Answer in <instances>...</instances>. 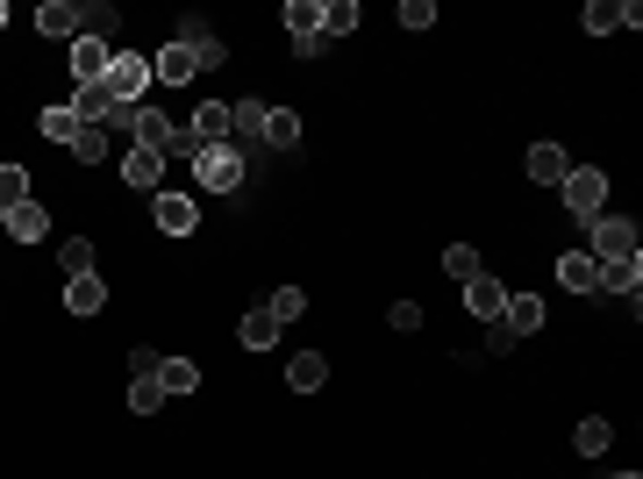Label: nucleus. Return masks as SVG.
Listing matches in <instances>:
<instances>
[{"mask_svg": "<svg viewBox=\"0 0 643 479\" xmlns=\"http://www.w3.org/2000/svg\"><path fill=\"white\" fill-rule=\"evenodd\" d=\"M558 201L572 207V223H601V215H608V172L601 165H572L565 187H558Z\"/></svg>", "mask_w": 643, "mask_h": 479, "instance_id": "obj_1", "label": "nucleus"}, {"mask_svg": "<svg viewBox=\"0 0 643 479\" xmlns=\"http://www.w3.org/2000/svg\"><path fill=\"white\" fill-rule=\"evenodd\" d=\"M193 179H201V193H237L243 187L237 143H201V151H193Z\"/></svg>", "mask_w": 643, "mask_h": 479, "instance_id": "obj_2", "label": "nucleus"}, {"mask_svg": "<svg viewBox=\"0 0 643 479\" xmlns=\"http://www.w3.org/2000/svg\"><path fill=\"white\" fill-rule=\"evenodd\" d=\"M151 58L143 51H115V65H108V93H115L122 108H151Z\"/></svg>", "mask_w": 643, "mask_h": 479, "instance_id": "obj_3", "label": "nucleus"}, {"mask_svg": "<svg viewBox=\"0 0 643 479\" xmlns=\"http://www.w3.org/2000/svg\"><path fill=\"white\" fill-rule=\"evenodd\" d=\"M587 251H593V265L643 257V251H636V223H629V215H601V223H587Z\"/></svg>", "mask_w": 643, "mask_h": 479, "instance_id": "obj_4", "label": "nucleus"}, {"mask_svg": "<svg viewBox=\"0 0 643 479\" xmlns=\"http://www.w3.org/2000/svg\"><path fill=\"white\" fill-rule=\"evenodd\" d=\"M151 223L165 229V237H193V229H201V201H193V193H172V187H157V201H151Z\"/></svg>", "mask_w": 643, "mask_h": 479, "instance_id": "obj_5", "label": "nucleus"}, {"mask_svg": "<svg viewBox=\"0 0 643 479\" xmlns=\"http://www.w3.org/2000/svg\"><path fill=\"white\" fill-rule=\"evenodd\" d=\"M36 29L51 36V43H65V51H72V43L86 36V22H79V0H43V8H36Z\"/></svg>", "mask_w": 643, "mask_h": 479, "instance_id": "obj_6", "label": "nucleus"}, {"mask_svg": "<svg viewBox=\"0 0 643 479\" xmlns=\"http://www.w3.org/2000/svg\"><path fill=\"white\" fill-rule=\"evenodd\" d=\"M108 65H115V43H101V36H79V43H72V86H101Z\"/></svg>", "mask_w": 643, "mask_h": 479, "instance_id": "obj_7", "label": "nucleus"}, {"mask_svg": "<svg viewBox=\"0 0 643 479\" xmlns=\"http://www.w3.org/2000/svg\"><path fill=\"white\" fill-rule=\"evenodd\" d=\"M122 187L157 193V187H165V157H157V151H143V143H129V151H122Z\"/></svg>", "mask_w": 643, "mask_h": 479, "instance_id": "obj_8", "label": "nucleus"}, {"mask_svg": "<svg viewBox=\"0 0 643 479\" xmlns=\"http://www.w3.org/2000/svg\"><path fill=\"white\" fill-rule=\"evenodd\" d=\"M522 172L537 179V187H565V172H572V157H565V143H529V157H522Z\"/></svg>", "mask_w": 643, "mask_h": 479, "instance_id": "obj_9", "label": "nucleus"}, {"mask_svg": "<svg viewBox=\"0 0 643 479\" xmlns=\"http://www.w3.org/2000/svg\"><path fill=\"white\" fill-rule=\"evenodd\" d=\"M501 308H508V287H501L493 273L465 279V315H479V323H501Z\"/></svg>", "mask_w": 643, "mask_h": 479, "instance_id": "obj_10", "label": "nucleus"}, {"mask_svg": "<svg viewBox=\"0 0 643 479\" xmlns=\"http://www.w3.org/2000/svg\"><path fill=\"white\" fill-rule=\"evenodd\" d=\"M0 229H8L15 243H43V237H51V215H43V201H15Z\"/></svg>", "mask_w": 643, "mask_h": 479, "instance_id": "obj_11", "label": "nucleus"}, {"mask_svg": "<svg viewBox=\"0 0 643 479\" xmlns=\"http://www.w3.org/2000/svg\"><path fill=\"white\" fill-rule=\"evenodd\" d=\"M287 387L293 394H322V387H329V358H322V351H293L287 358Z\"/></svg>", "mask_w": 643, "mask_h": 479, "instance_id": "obj_12", "label": "nucleus"}, {"mask_svg": "<svg viewBox=\"0 0 643 479\" xmlns=\"http://www.w3.org/2000/svg\"><path fill=\"white\" fill-rule=\"evenodd\" d=\"M193 72H201V58H193L187 43H165V51L151 58V79H157V86H187Z\"/></svg>", "mask_w": 643, "mask_h": 479, "instance_id": "obj_13", "label": "nucleus"}, {"mask_svg": "<svg viewBox=\"0 0 643 479\" xmlns=\"http://www.w3.org/2000/svg\"><path fill=\"white\" fill-rule=\"evenodd\" d=\"M101 308H108V279L101 273L65 279V315H101Z\"/></svg>", "mask_w": 643, "mask_h": 479, "instance_id": "obj_14", "label": "nucleus"}, {"mask_svg": "<svg viewBox=\"0 0 643 479\" xmlns=\"http://www.w3.org/2000/svg\"><path fill=\"white\" fill-rule=\"evenodd\" d=\"M558 287L565 293H601V265H593V251H565L558 257Z\"/></svg>", "mask_w": 643, "mask_h": 479, "instance_id": "obj_15", "label": "nucleus"}, {"mask_svg": "<svg viewBox=\"0 0 643 479\" xmlns=\"http://www.w3.org/2000/svg\"><path fill=\"white\" fill-rule=\"evenodd\" d=\"M501 329H508V337H537V329H543V301H537V293H508Z\"/></svg>", "mask_w": 643, "mask_h": 479, "instance_id": "obj_16", "label": "nucleus"}, {"mask_svg": "<svg viewBox=\"0 0 643 479\" xmlns=\"http://www.w3.org/2000/svg\"><path fill=\"white\" fill-rule=\"evenodd\" d=\"M279 329H287V323H279L272 308H251V315L237 323V343H243V351H272V343H279Z\"/></svg>", "mask_w": 643, "mask_h": 479, "instance_id": "obj_17", "label": "nucleus"}, {"mask_svg": "<svg viewBox=\"0 0 643 479\" xmlns=\"http://www.w3.org/2000/svg\"><path fill=\"white\" fill-rule=\"evenodd\" d=\"M79 129H86V122L72 115L65 101H51L43 115H36V137H43V143H65V151H72V137H79Z\"/></svg>", "mask_w": 643, "mask_h": 479, "instance_id": "obj_18", "label": "nucleus"}, {"mask_svg": "<svg viewBox=\"0 0 643 479\" xmlns=\"http://www.w3.org/2000/svg\"><path fill=\"white\" fill-rule=\"evenodd\" d=\"M636 287H643V257H622V265H601V293L629 301L636 308Z\"/></svg>", "mask_w": 643, "mask_h": 479, "instance_id": "obj_19", "label": "nucleus"}, {"mask_svg": "<svg viewBox=\"0 0 643 479\" xmlns=\"http://www.w3.org/2000/svg\"><path fill=\"white\" fill-rule=\"evenodd\" d=\"M608 444H615V423H601V415H587V423H572V451H579V458H601Z\"/></svg>", "mask_w": 643, "mask_h": 479, "instance_id": "obj_20", "label": "nucleus"}, {"mask_svg": "<svg viewBox=\"0 0 643 479\" xmlns=\"http://www.w3.org/2000/svg\"><path fill=\"white\" fill-rule=\"evenodd\" d=\"M193 143H229V108H222V101L193 108Z\"/></svg>", "mask_w": 643, "mask_h": 479, "instance_id": "obj_21", "label": "nucleus"}, {"mask_svg": "<svg viewBox=\"0 0 643 479\" xmlns=\"http://www.w3.org/2000/svg\"><path fill=\"white\" fill-rule=\"evenodd\" d=\"M165 379H157V373H136L129 379V415H157V408H165Z\"/></svg>", "mask_w": 643, "mask_h": 479, "instance_id": "obj_22", "label": "nucleus"}, {"mask_svg": "<svg viewBox=\"0 0 643 479\" xmlns=\"http://www.w3.org/2000/svg\"><path fill=\"white\" fill-rule=\"evenodd\" d=\"M265 143L272 151H293V143H301V115H293V108H272L265 115Z\"/></svg>", "mask_w": 643, "mask_h": 479, "instance_id": "obj_23", "label": "nucleus"}, {"mask_svg": "<svg viewBox=\"0 0 643 479\" xmlns=\"http://www.w3.org/2000/svg\"><path fill=\"white\" fill-rule=\"evenodd\" d=\"M357 29V0H322V36L337 43V36Z\"/></svg>", "mask_w": 643, "mask_h": 479, "instance_id": "obj_24", "label": "nucleus"}, {"mask_svg": "<svg viewBox=\"0 0 643 479\" xmlns=\"http://www.w3.org/2000/svg\"><path fill=\"white\" fill-rule=\"evenodd\" d=\"M157 379H165V394H193V387H201V365H193V358H165V365H157Z\"/></svg>", "mask_w": 643, "mask_h": 479, "instance_id": "obj_25", "label": "nucleus"}, {"mask_svg": "<svg viewBox=\"0 0 643 479\" xmlns=\"http://www.w3.org/2000/svg\"><path fill=\"white\" fill-rule=\"evenodd\" d=\"M29 201V165H15V157H0V207Z\"/></svg>", "mask_w": 643, "mask_h": 479, "instance_id": "obj_26", "label": "nucleus"}, {"mask_svg": "<svg viewBox=\"0 0 643 479\" xmlns=\"http://www.w3.org/2000/svg\"><path fill=\"white\" fill-rule=\"evenodd\" d=\"M279 22H287V36H315L322 29V0H287V15H279Z\"/></svg>", "mask_w": 643, "mask_h": 479, "instance_id": "obj_27", "label": "nucleus"}, {"mask_svg": "<svg viewBox=\"0 0 643 479\" xmlns=\"http://www.w3.org/2000/svg\"><path fill=\"white\" fill-rule=\"evenodd\" d=\"M443 273H451L457 287H465V279H479L487 265H479V251H472V243H451V251H443Z\"/></svg>", "mask_w": 643, "mask_h": 479, "instance_id": "obj_28", "label": "nucleus"}, {"mask_svg": "<svg viewBox=\"0 0 643 479\" xmlns=\"http://www.w3.org/2000/svg\"><path fill=\"white\" fill-rule=\"evenodd\" d=\"M265 115H272L265 101H237L229 108V129H237V137H265Z\"/></svg>", "mask_w": 643, "mask_h": 479, "instance_id": "obj_29", "label": "nucleus"}, {"mask_svg": "<svg viewBox=\"0 0 643 479\" xmlns=\"http://www.w3.org/2000/svg\"><path fill=\"white\" fill-rule=\"evenodd\" d=\"M108 151H115L108 129H79V137H72V157H79V165H108Z\"/></svg>", "mask_w": 643, "mask_h": 479, "instance_id": "obj_30", "label": "nucleus"}, {"mask_svg": "<svg viewBox=\"0 0 643 479\" xmlns=\"http://www.w3.org/2000/svg\"><path fill=\"white\" fill-rule=\"evenodd\" d=\"M58 265H65V279L93 273V243H86V237H65V243H58Z\"/></svg>", "mask_w": 643, "mask_h": 479, "instance_id": "obj_31", "label": "nucleus"}, {"mask_svg": "<svg viewBox=\"0 0 643 479\" xmlns=\"http://www.w3.org/2000/svg\"><path fill=\"white\" fill-rule=\"evenodd\" d=\"M622 29V0H587V36Z\"/></svg>", "mask_w": 643, "mask_h": 479, "instance_id": "obj_32", "label": "nucleus"}, {"mask_svg": "<svg viewBox=\"0 0 643 479\" xmlns=\"http://www.w3.org/2000/svg\"><path fill=\"white\" fill-rule=\"evenodd\" d=\"M265 308L279 315V323H301V315H307V293H301V287H279V293L265 301Z\"/></svg>", "mask_w": 643, "mask_h": 479, "instance_id": "obj_33", "label": "nucleus"}, {"mask_svg": "<svg viewBox=\"0 0 643 479\" xmlns=\"http://www.w3.org/2000/svg\"><path fill=\"white\" fill-rule=\"evenodd\" d=\"M401 29H437V0H401Z\"/></svg>", "mask_w": 643, "mask_h": 479, "instance_id": "obj_34", "label": "nucleus"}, {"mask_svg": "<svg viewBox=\"0 0 643 479\" xmlns=\"http://www.w3.org/2000/svg\"><path fill=\"white\" fill-rule=\"evenodd\" d=\"M79 22H86V36H101V43H108V29H115V8H108V0H93V8H79Z\"/></svg>", "mask_w": 643, "mask_h": 479, "instance_id": "obj_35", "label": "nucleus"}, {"mask_svg": "<svg viewBox=\"0 0 643 479\" xmlns=\"http://www.w3.org/2000/svg\"><path fill=\"white\" fill-rule=\"evenodd\" d=\"M387 323H393V329H423V301H393Z\"/></svg>", "mask_w": 643, "mask_h": 479, "instance_id": "obj_36", "label": "nucleus"}, {"mask_svg": "<svg viewBox=\"0 0 643 479\" xmlns=\"http://www.w3.org/2000/svg\"><path fill=\"white\" fill-rule=\"evenodd\" d=\"M293 58H307V65H315V58H329V36H293Z\"/></svg>", "mask_w": 643, "mask_h": 479, "instance_id": "obj_37", "label": "nucleus"}, {"mask_svg": "<svg viewBox=\"0 0 643 479\" xmlns=\"http://www.w3.org/2000/svg\"><path fill=\"white\" fill-rule=\"evenodd\" d=\"M0 29H8V0H0Z\"/></svg>", "mask_w": 643, "mask_h": 479, "instance_id": "obj_38", "label": "nucleus"}, {"mask_svg": "<svg viewBox=\"0 0 643 479\" xmlns=\"http://www.w3.org/2000/svg\"><path fill=\"white\" fill-rule=\"evenodd\" d=\"M615 479H643V472H615Z\"/></svg>", "mask_w": 643, "mask_h": 479, "instance_id": "obj_39", "label": "nucleus"}, {"mask_svg": "<svg viewBox=\"0 0 643 479\" xmlns=\"http://www.w3.org/2000/svg\"><path fill=\"white\" fill-rule=\"evenodd\" d=\"M0 223H8V207H0Z\"/></svg>", "mask_w": 643, "mask_h": 479, "instance_id": "obj_40", "label": "nucleus"}]
</instances>
